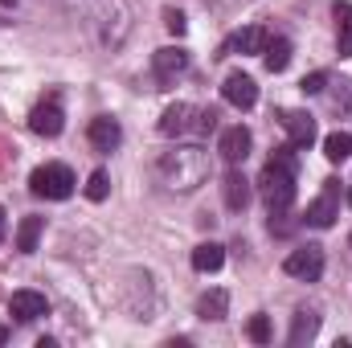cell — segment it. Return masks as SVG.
<instances>
[{"mask_svg": "<svg viewBox=\"0 0 352 348\" xmlns=\"http://www.w3.org/2000/svg\"><path fill=\"white\" fill-rule=\"evenodd\" d=\"M266 41H270V33H266L263 25H246V29H238V33L221 45L217 58H230V54H263Z\"/></svg>", "mask_w": 352, "mask_h": 348, "instance_id": "cell-12", "label": "cell"}, {"mask_svg": "<svg viewBox=\"0 0 352 348\" xmlns=\"http://www.w3.org/2000/svg\"><path fill=\"white\" fill-rule=\"evenodd\" d=\"M336 217H340V180H324L320 197L307 205V226L328 230V226H336Z\"/></svg>", "mask_w": 352, "mask_h": 348, "instance_id": "cell-5", "label": "cell"}, {"mask_svg": "<svg viewBox=\"0 0 352 348\" xmlns=\"http://www.w3.org/2000/svg\"><path fill=\"white\" fill-rule=\"evenodd\" d=\"M197 316H201V320H226V316H230V295H226L221 287L205 291V295L197 299Z\"/></svg>", "mask_w": 352, "mask_h": 348, "instance_id": "cell-18", "label": "cell"}, {"mask_svg": "<svg viewBox=\"0 0 352 348\" xmlns=\"http://www.w3.org/2000/svg\"><path fill=\"white\" fill-rule=\"evenodd\" d=\"M29 127H33L37 135H45V140L62 135V127H66V111H62L58 94H50L45 102H37V107L29 111Z\"/></svg>", "mask_w": 352, "mask_h": 348, "instance_id": "cell-7", "label": "cell"}, {"mask_svg": "<svg viewBox=\"0 0 352 348\" xmlns=\"http://www.w3.org/2000/svg\"><path fill=\"white\" fill-rule=\"evenodd\" d=\"M87 140H90V148H94V152H115V148L123 144V127H119V119L98 115V119H90Z\"/></svg>", "mask_w": 352, "mask_h": 348, "instance_id": "cell-10", "label": "cell"}, {"mask_svg": "<svg viewBox=\"0 0 352 348\" xmlns=\"http://www.w3.org/2000/svg\"><path fill=\"white\" fill-rule=\"evenodd\" d=\"M283 270H287L291 279H299V283H316V279L324 274V246L307 242V246L291 250V254H287V262H283Z\"/></svg>", "mask_w": 352, "mask_h": 348, "instance_id": "cell-4", "label": "cell"}, {"mask_svg": "<svg viewBox=\"0 0 352 348\" xmlns=\"http://www.w3.org/2000/svg\"><path fill=\"white\" fill-rule=\"evenodd\" d=\"M0 340H4V328H0Z\"/></svg>", "mask_w": 352, "mask_h": 348, "instance_id": "cell-31", "label": "cell"}, {"mask_svg": "<svg viewBox=\"0 0 352 348\" xmlns=\"http://www.w3.org/2000/svg\"><path fill=\"white\" fill-rule=\"evenodd\" d=\"M41 230H45V217H25L21 230H16V250L21 254H33L37 242H41Z\"/></svg>", "mask_w": 352, "mask_h": 348, "instance_id": "cell-21", "label": "cell"}, {"mask_svg": "<svg viewBox=\"0 0 352 348\" xmlns=\"http://www.w3.org/2000/svg\"><path fill=\"white\" fill-rule=\"evenodd\" d=\"M278 123L287 127V135H291L295 148H311L316 144V119L307 111H278Z\"/></svg>", "mask_w": 352, "mask_h": 348, "instance_id": "cell-14", "label": "cell"}, {"mask_svg": "<svg viewBox=\"0 0 352 348\" xmlns=\"http://www.w3.org/2000/svg\"><path fill=\"white\" fill-rule=\"evenodd\" d=\"M263 62H266L270 74H283V70L291 66V41H287V37H270L266 50H263Z\"/></svg>", "mask_w": 352, "mask_h": 348, "instance_id": "cell-20", "label": "cell"}, {"mask_svg": "<svg viewBox=\"0 0 352 348\" xmlns=\"http://www.w3.org/2000/svg\"><path fill=\"white\" fill-rule=\"evenodd\" d=\"M299 90H303V94H320V90H328V74H324V70L307 74V78L299 83Z\"/></svg>", "mask_w": 352, "mask_h": 348, "instance_id": "cell-27", "label": "cell"}, {"mask_svg": "<svg viewBox=\"0 0 352 348\" xmlns=\"http://www.w3.org/2000/svg\"><path fill=\"white\" fill-rule=\"evenodd\" d=\"M8 316H16L21 324H33V320L50 316V303H45L41 291H12V299H8Z\"/></svg>", "mask_w": 352, "mask_h": 348, "instance_id": "cell-13", "label": "cell"}, {"mask_svg": "<svg viewBox=\"0 0 352 348\" xmlns=\"http://www.w3.org/2000/svg\"><path fill=\"white\" fill-rule=\"evenodd\" d=\"M349 246H352V234H349Z\"/></svg>", "mask_w": 352, "mask_h": 348, "instance_id": "cell-33", "label": "cell"}, {"mask_svg": "<svg viewBox=\"0 0 352 348\" xmlns=\"http://www.w3.org/2000/svg\"><path fill=\"white\" fill-rule=\"evenodd\" d=\"M246 332H250V340H254V345H270V320H266L263 312H258V316H250Z\"/></svg>", "mask_w": 352, "mask_h": 348, "instance_id": "cell-25", "label": "cell"}, {"mask_svg": "<svg viewBox=\"0 0 352 348\" xmlns=\"http://www.w3.org/2000/svg\"><path fill=\"white\" fill-rule=\"evenodd\" d=\"M316 332H320V316L316 312H295V324H291V336H287V345L291 348H303L307 340H316Z\"/></svg>", "mask_w": 352, "mask_h": 348, "instance_id": "cell-17", "label": "cell"}, {"mask_svg": "<svg viewBox=\"0 0 352 348\" xmlns=\"http://www.w3.org/2000/svg\"><path fill=\"white\" fill-rule=\"evenodd\" d=\"M0 4H16V0H0Z\"/></svg>", "mask_w": 352, "mask_h": 348, "instance_id": "cell-30", "label": "cell"}, {"mask_svg": "<svg viewBox=\"0 0 352 348\" xmlns=\"http://www.w3.org/2000/svg\"><path fill=\"white\" fill-rule=\"evenodd\" d=\"M221 193H226V205H230L234 213H242V209L250 205V180L238 173V168H230L226 184H221Z\"/></svg>", "mask_w": 352, "mask_h": 348, "instance_id": "cell-16", "label": "cell"}, {"mask_svg": "<svg viewBox=\"0 0 352 348\" xmlns=\"http://www.w3.org/2000/svg\"><path fill=\"white\" fill-rule=\"evenodd\" d=\"M295 176H299V148L295 144L274 148V156L266 160L263 176H258V188H263L270 213H287L295 205Z\"/></svg>", "mask_w": 352, "mask_h": 348, "instance_id": "cell-1", "label": "cell"}, {"mask_svg": "<svg viewBox=\"0 0 352 348\" xmlns=\"http://www.w3.org/2000/svg\"><path fill=\"white\" fill-rule=\"evenodd\" d=\"M324 156H328L332 164H344L352 156V131H332V135H324Z\"/></svg>", "mask_w": 352, "mask_h": 348, "instance_id": "cell-22", "label": "cell"}, {"mask_svg": "<svg viewBox=\"0 0 352 348\" xmlns=\"http://www.w3.org/2000/svg\"><path fill=\"white\" fill-rule=\"evenodd\" d=\"M4 221H8V217H4V209H0V242H4Z\"/></svg>", "mask_w": 352, "mask_h": 348, "instance_id": "cell-29", "label": "cell"}, {"mask_svg": "<svg viewBox=\"0 0 352 348\" xmlns=\"http://www.w3.org/2000/svg\"><path fill=\"white\" fill-rule=\"evenodd\" d=\"M332 12H336V25H340V54L349 58L352 54V4L349 0H336Z\"/></svg>", "mask_w": 352, "mask_h": 348, "instance_id": "cell-23", "label": "cell"}, {"mask_svg": "<svg viewBox=\"0 0 352 348\" xmlns=\"http://www.w3.org/2000/svg\"><path fill=\"white\" fill-rule=\"evenodd\" d=\"M197 107L192 102H173L164 115H160V135L164 140H180V135H188V131H197Z\"/></svg>", "mask_w": 352, "mask_h": 348, "instance_id": "cell-9", "label": "cell"}, {"mask_svg": "<svg viewBox=\"0 0 352 348\" xmlns=\"http://www.w3.org/2000/svg\"><path fill=\"white\" fill-rule=\"evenodd\" d=\"M152 70H156V78H160V83H173V78H180V74L188 70V50H180V45L156 50V54H152Z\"/></svg>", "mask_w": 352, "mask_h": 348, "instance_id": "cell-15", "label": "cell"}, {"mask_svg": "<svg viewBox=\"0 0 352 348\" xmlns=\"http://www.w3.org/2000/svg\"><path fill=\"white\" fill-rule=\"evenodd\" d=\"M94 17H98V29H102V41L115 50L123 37H127V12L119 0H94Z\"/></svg>", "mask_w": 352, "mask_h": 348, "instance_id": "cell-6", "label": "cell"}, {"mask_svg": "<svg viewBox=\"0 0 352 348\" xmlns=\"http://www.w3.org/2000/svg\"><path fill=\"white\" fill-rule=\"evenodd\" d=\"M29 193L33 197H45V201H66L74 193V173L66 164H41L29 176Z\"/></svg>", "mask_w": 352, "mask_h": 348, "instance_id": "cell-3", "label": "cell"}, {"mask_svg": "<svg viewBox=\"0 0 352 348\" xmlns=\"http://www.w3.org/2000/svg\"><path fill=\"white\" fill-rule=\"evenodd\" d=\"M221 266H226V246H217V242H201V246L192 250V270L213 274V270H221Z\"/></svg>", "mask_w": 352, "mask_h": 348, "instance_id": "cell-19", "label": "cell"}, {"mask_svg": "<svg viewBox=\"0 0 352 348\" xmlns=\"http://www.w3.org/2000/svg\"><path fill=\"white\" fill-rule=\"evenodd\" d=\"M164 25H168V33H176V37H180V33L188 29V21H184V12H176V8H168V12H164Z\"/></svg>", "mask_w": 352, "mask_h": 348, "instance_id": "cell-28", "label": "cell"}, {"mask_svg": "<svg viewBox=\"0 0 352 348\" xmlns=\"http://www.w3.org/2000/svg\"><path fill=\"white\" fill-rule=\"evenodd\" d=\"M340 90H332V107L336 111H352V83L344 78V83H336Z\"/></svg>", "mask_w": 352, "mask_h": 348, "instance_id": "cell-26", "label": "cell"}, {"mask_svg": "<svg viewBox=\"0 0 352 348\" xmlns=\"http://www.w3.org/2000/svg\"><path fill=\"white\" fill-rule=\"evenodd\" d=\"M250 148H254V135H250V127H242V123L226 127V131H221V140H217V152H221V160H226L230 168L246 164Z\"/></svg>", "mask_w": 352, "mask_h": 348, "instance_id": "cell-8", "label": "cell"}, {"mask_svg": "<svg viewBox=\"0 0 352 348\" xmlns=\"http://www.w3.org/2000/svg\"><path fill=\"white\" fill-rule=\"evenodd\" d=\"M221 94H226V102L230 107H238V111H250L254 102H258V83L250 78V74H230L226 83H221Z\"/></svg>", "mask_w": 352, "mask_h": 348, "instance_id": "cell-11", "label": "cell"}, {"mask_svg": "<svg viewBox=\"0 0 352 348\" xmlns=\"http://www.w3.org/2000/svg\"><path fill=\"white\" fill-rule=\"evenodd\" d=\"M349 205H352V193H349Z\"/></svg>", "mask_w": 352, "mask_h": 348, "instance_id": "cell-32", "label": "cell"}, {"mask_svg": "<svg viewBox=\"0 0 352 348\" xmlns=\"http://www.w3.org/2000/svg\"><path fill=\"white\" fill-rule=\"evenodd\" d=\"M156 173L164 176V184L173 193H192L197 184L209 180V152L197 148V144H184V148H173L156 160Z\"/></svg>", "mask_w": 352, "mask_h": 348, "instance_id": "cell-2", "label": "cell"}, {"mask_svg": "<svg viewBox=\"0 0 352 348\" xmlns=\"http://www.w3.org/2000/svg\"><path fill=\"white\" fill-rule=\"evenodd\" d=\"M107 193H111V176L102 173V168H94L87 176V197L90 201H107Z\"/></svg>", "mask_w": 352, "mask_h": 348, "instance_id": "cell-24", "label": "cell"}]
</instances>
